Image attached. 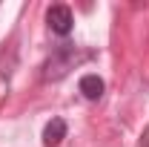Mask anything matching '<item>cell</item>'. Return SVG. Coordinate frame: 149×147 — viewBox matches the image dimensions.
Returning <instances> with one entry per match:
<instances>
[{
  "instance_id": "obj_4",
  "label": "cell",
  "mask_w": 149,
  "mask_h": 147,
  "mask_svg": "<svg viewBox=\"0 0 149 147\" xmlns=\"http://www.w3.org/2000/svg\"><path fill=\"white\" fill-rule=\"evenodd\" d=\"M80 95H83L86 101H97V98L103 95V81H100L95 72L83 75V78H80Z\"/></svg>"
},
{
  "instance_id": "obj_2",
  "label": "cell",
  "mask_w": 149,
  "mask_h": 147,
  "mask_svg": "<svg viewBox=\"0 0 149 147\" xmlns=\"http://www.w3.org/2000/svg\"><path fill=\"white\" fill-rule=\"evenodd\" d=\"M74 61H77V58H74L72 46H60L55 55H52V61L46 64V78H60V75H66L72 69Z\"/></svg>"
},
{
  "instance_id": "obj_1",
  "label": "cell",
  "mask_w": 149,
  "mask_h": 147,
  "mask_svg": "<svg viewBox=\"0 0 149 147\" xmlns=\"http://www.w3.org/2000/svg\"><path fill=\"white\" fill-rule=\"evenodd\" d=\"M46 23H49V29L55 32V35H60V37H66L69 32H72V23H74V18H72V9L69 6H49V12H46Z\"/></svg>"
},
{
  "instance_id": "obj_5",
  "label": "cell",
  "mask_w": 149,
  "mask_h": 147,
  "mask_svg": "<svg viewBox=\"0 0 149 147\" xmlns=\"http://www.w3.org/2000/svg\"><path fill=\"white\" fill-rule=\"evenodd\" d=\"M138 147H149V127L141 133V141H138Z\"/></svg>"
},
{
  "instance_id": "obj_3",
  "label": "cell",
  "mask_w": 149,
  "mask_h": 147,
  "mask_svg": "<svg viewBox=\"0 0 149 147\" xmlns=\"http://www.w3.org/2000/svg\"><path fill=\"white\" fill-rule=\"evenodd\" d=\"M63 139H66V121H63V118H52V121L46 124V130H43V144L46 147H57Z\"/></svg>"
}]
</instances>
